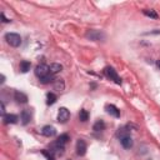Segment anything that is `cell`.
Returning a JSON list of instances; mask_svg holds the SVG:
<instances>
[{
    "instance_id": "1",
    "label": "cell",
    "mask_w": 160,
    "mask_h": 160,
    "mask_svg": "<svg viewBox=\"0 0 160 160\" xmlns=\"http://www.w3.org/2000/svg\"><path fill=\"white\" fill-rule=\"evenodd\" d=\"M5 40H6V43L10 46H14V48L20 46V44H21V38L16 33H8V34H5Z\"/></svg>"
},
{
    "instance_id": "2",
    "label": "cell",
    "mask_w": 160,
    "mask_h": 160,
    "mask_svg": "<svg viewBox=\"0 0 160 160\" xmlns=\"http://www.w3.org/2000/svg\"><path fill=\"white\" fill-rule=\"evenodd\" d=\"M50 74V70H49V66L48 65H45V64H40V65H38L36 68H35V75L38 76V78H44V76H46V75H49Z\"/></svg>"
},
{
    "instance_id": "3",
    "label": "cell",
    "mask_w": 160,
    "mask_h": 160,
    "mask_svg": "<svg viewBox=\"0 0 160 160\" xmlns=\"http://www.w3.org/2000/svg\"><path fill=\"white\" fill-rule=\"evenodd\" d=\"M105 74L108 75L109 78H110V80H113V82L115 83V84H122V79H120V76L118 75V73L113 69V68H110V66H108V68H105Z\"/></svg>"
},
{
    "instance_id": "4",
    "label": "cell",
    "mask_w": 160,
    "mask_h": 160,
    "mask_svg": "<svg viewBox=\"0 0 160 160\" xmlns=\"http://www.w3.org/2000/svg\"><path fill=\"white\" fill-rule=\"evenodd\" d=\"M69 118H70V111L68 109L66 108H60L59 109V113H58V122L59 123H61V124L66 123L69 120Z\"/></svg>"
},
{
    "instance_id": "5",
    "label": "cell",
    "mask_w": 160,
    "mask_h": 160,
    "mask_svg": "<svg viewBox=\"0 0 160 160\" xmlns=\"http://www.w3.org/2000/svg\"><path fill=\"white\" fill-rule=\"evenodd\" d=\"M86 38L90 39V40H94V42H99V40L105 39V34L103 31H99V30H91L86 34Z\"/></svg>"
},
{
    "instance_id": "6",
    "label": "cell",
    "mask_w": 160,
    "mask_h": 160,
    "mask_svg": "<svg viewBox=\"0 0 160 160\" xmlns=\"http://www.w3.org/2000/svg\"><path fill=\"white\" fill-rule=\"evenodd\" d=\"M76 154L79 156H84L86 154V143L82 139H79L76 143Z\"/></svg>"
},
{
    "instance_id": "7",
    "label": "cell",
    "mask_w": 160,
    "mask_h": 160,
    "mask_svg": "<svg viewBox=\"0 0 160 160\" xmlns=\"http://www.w3.org/2000/svg\"><path fill=\"white\" fill-rule=\"evenodd\" d=\"M14 99H15L16 103H19V104L28 103V95H26L25 93H23V91H15V93H14Z\"/></svg>"
},
{
    "instance_id": "8",
    "label": "cell",
    "mask_w": 160,
    "mask_h": 160,
    "mask_svg": "<svg viewBox=\"0 0 160 160\" xmlns=\"http://www.w3.org/2000/svg\"><path fill=\"white\" fill-rule=\"evenodd\" d=\"M42 134H43L44 136L50 138V136H54V135L56 134V130H55V128H54V126L45 125V126L42 129Z\"/></svg>"
},
{
    "instance_id": "9",
    "label": "cell",
    "mask_w": 160,
    "mask_h": 160,
    "mask_svg": "<svg viewBox=\"0 0 160 160\" xmlns=\"http://www.w3.org/2000/svg\"><path fill=\"white\" fill-rule=\"evenodd\" d=\"M3 120L5 124H16L18 123V115L15 114H6L3 116Z\"/></svg>"
},
{
    "instance_id": "10",
    "label": "cell",
    "mask_w": 160,
    "mask_h": 160,
    "mask_svg": "<svg viewBox=\"0 0 160 160\" xmlns=\"http://www.w3.org/2000/svg\"><path fill=\"white\" fill-rule=\"evenodd\" d=\"M20 119H21L23 125L29 124V123H30V119H31L30 111H28V110H23V111H21V115H20Z\"/></svg>"
},
{
    "instance_id": "11",
    "label": "cell",
    "mask_w": 160,
    "mask_h": 160,
    "mask_svg": "<svg viewBox=\"0 0 160 160\" xmlns=\"http://www.w3.org/2000/svg\"><path fill=\"white\" fill-rule=\"evenodd\" d=\"M49 70H50V74H51V75H55V74H58L59 71L63 70V66H61L60 64H58V63H53V64H50V66H49Z\"/></svg>"
},
{
    "instance_id": "12",
    "label": "cell",
    "mask_w": 160,
    "mask_h": 160,
    "mask_svg": "<svg viewBox=\"0 0 160 160\" xmlns=\"http://www.w3.org/2000/svg\"><path fill=\"white\" fill-rule=\"evenodd\" d=\"M120 143H122V145L124 146L125 149H130L131 146H133V144H134V141H133V139H131L130 135H129V136H125V138H123V139H120Z\"/></svg>"
},
{
    "instance_id": "13",
    "label": "cell",
    "mask_w": 160,
    "mask_h": 160,
    "mask_svg": "<svg viewBox=\"0 0 160 160\" xmlns=\"http://www.w3.org/2000/svg\"><path fill=\"white\" fill-rule=\"evenodd\" d=\"M106 111H108L110 115L115 116V118H119V116H120V110L116 108L115 105H108V106H106Z\"/></svg>"
},
{
    "instance_id": "14",
    "label": "cell",
    "mask_w": 160,
    "mask_h": 160,
    "mask_svg": "<svg viewBox=\"0 0 160 160\" xmlns=\"http://www.w3.org/2000/svg\"><path fill=\"white\" fill-rule=\"evenodd\" d=\"M20 71L21 73H28L29 70H30V68H31V64H30V61H28V60H23L21 63H20Z\"/></svg>"
},
{
    "instance_id": "15",
    "label": "cell",
    "mask_w": 160,
    "mask_h": 160,
    "mask_svg": "<svg viewBox=\"0 0 160 160\" xmlns=\"http://www.w3.org/2000/svg\"><path fill=\"white\" fill-rule=\"evenodd\" d=\"M65 89V83L63 82L61 79H56L54 82V90H58V91H63Z\"/></svg>"
},
{
    "instance_id": "16",
    "label": "cell",
    "mask_w": 160,
    "mask_h": 160,
    "mask_svg": "<svg viewBox=\"0 0 160 160\" xmlns=\"http://www.w3.org/2000/svg\"><path fill=\"white\" fill-rule=\"evenodd\" d=\"M70 140V136L68 135V134H61L59 138H58V140H56V143L59 144V145H61V146H64L66 143H68Z\"/></svg>"
},
{
    "instance_id": "17",
    "label": "cell",
    "mask_w": 160,
    "mask_h": 160,
    "mask_svg": "<svg viewBox=\"0 0 160 160\" xmlns=\"http://www.w3.org/2000/svg\"><path fill=\"white\" fill-rule=\"evenodd\" d=\"M56 95L54 94V93H48V95H46V104L48 105H53V104H55L56 103Z\"/></svg>"
},
{
    "instance_id": "18",
    "label": "cell",
    "mask_w": 160,
    "mask_h": 160,
    "mask_svg": "<svg viewBox=\"0 0 160 160\" xmlns=\"http://www.w3.org/2000/svg\"><path fill=\"white\" fill-rule=\"evenodd\" d=\"M116 136H118L119 139H123V138H125V136H129V130H128L126 128L119 129V130L116 131Z\"/></svg>"
},
{
    "instance_id": "19",
    "label": "cell",
    "mask_w": 160,
    "mask_h": 160,
    "mask_svg": "<svg viewBox=\"0 0 160 160\" xmlns=\"http://www.w3.org/2000/svg\"><path fill=\"white\" fill-rule=\"evenodd\" d=\"M104 129H105V123L103 120H98V122L94 124V126H93V130L94 131H101Z\"/></svg>"
},
{
    "instance_id": "20",
    "label": "cell",
    "mask_w": 160,
    "mask_h": 160,
    "mask_svg": "<svg viewBox=\"0 0 160 160\" xmlns=\"http://www.w3.org/2000/svg\"><path fill=\"white\" fill-rule=\"evenodd\" d=\"M88 119H89V113L86 110L82 109V110H80V113H79V120H80V122H83V123H85V122H88Z\"/></svg>"
},
{
    "instance_id": "21",
    "label": "cell",
    "mask_w": 160,
    "mask_h": 160,
    "mask_svg": "<svg viewBox=\"0 0 160 160\" xmlns=\"http://www.w3.org/2000/svg\"><path fill=\"white\" fill-rule=\"evenodd\" d=\"M53 80H54V75L49 74V75H46V76H44V78L40 79V83H42V84H49V83L53 82Z\"/></svg>"
},
{
    "instance_id": "22",
    "label": "cell",
    "mask_w": 160,
    "mask_h": 160,
    "mask_svg": "<svg viewBox=\"0 0 160 160\" xmlns=\"http://www.w3.org/2000/svg\"><path fill=\"white\" fill-rule=\"evenodd\" d=\"M144 15L149 16V18H153V19H158L159 18V15L156 14L154 10H144Z\"/></svg>"
},
{
    "instance_id": "23",
    "label": "cell",
    "mask_w": 160,
    "mask_h": 160,
    "mask_svg": "<svg viewBox=\"0 0 160 160\" xmlns=\"http://www.w3.org/2000/svg\"><path fill=\"white\" fill-rule=\"evenodd\" d=\"M42 153H43V155H45L46 156V159L48 160H55V158H54V153H53L51 150H42Z\"/></svg>"
},
{
    "instance_id": "24",
    "label": "cell",
    "mask_w": 160,
    "mask_h": 160,
    "mask_svg": "<svg viewBox=\"0 0 160 160\" xmlns=\"http://www.w3.org/2000/svg\"><path fill=\"white\" fill-rule=\"evenodd\" d=\"M0 105H2V110H0V111H2V115L5 116V115H6V114H5V105H4L3 101H2V104H0Z\"/></svg>"
},
{
    "instance_id": "25",
    "label": "cell",
    "mask_w": 160,
    "mask_h": 160,
    "mask_svg": "<svg viewBox=\"0 0 160 160\" xmlns=\"http://www.w3.org/2000/svg\"><path fill=\"white\" fill-rule=\"evenodd\" d=\"M0 16H2V19H3V23H9V21H10V19H6V18H5L4 13H2V14H0Z\"/></svg>"
},
{
    "instance_id": "26",
    "label": "cell",
    "mask_w": 160,
    "mask_h": 160,
    "mask_svg": "<svg viewBox=\"0 0 160 160\" xmlns=\"http://www.w3.org/2000/svg\"><path fill=\"white\" fill-rule=\"evenodd\" d=\"M156 66H158V68L160 69V60H158V61H156Z\"/></svg>"
}]
</instances>
